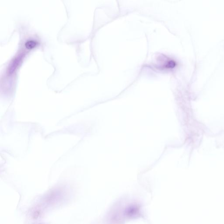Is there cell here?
Listing matches in <instances>:
<instances>
[{
    "instance_id": "obj_1",
    "label": "cell",
    "mask_w": 224,
    "mask_h": 224,
    "mask_svg": "<svg viewBox=\"0 0 224 224\" xmlns=\"http://www.w3.org/2000/svg\"><path fill=\"white\" fill-rule=\"evenodd\" d=\"M138 207L135 206H131L129 207L125 211V214L129 217H131L135 214H137L138 212Z\"/></svg>"
},
{
    "instance_id": "obj_2",
    "label": "cell",
    "mask_w": 224,
    "mask_h": 224,
    "mask_svg": "<svg viewBox=\"0 0 224 224\" xmlns=\"http://www.w3.org/2000/svg\"><path fill=\"white\" fill-rule=\"evenodd\" d=\"M26 47L28 49H32L36 46V42L33 40H29L26 42Z\"/></svg>"
}]
</instances>
